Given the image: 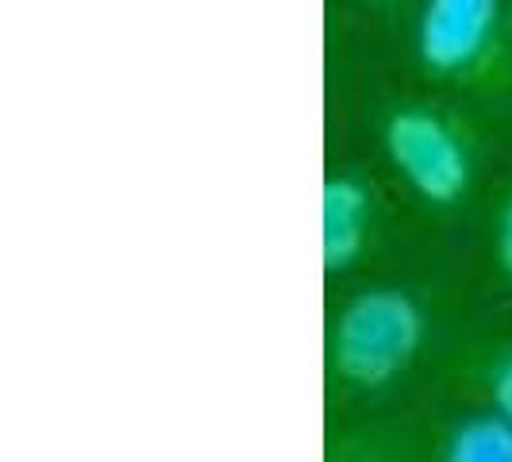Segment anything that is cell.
<instances>
[{
    "label": "cell",
    "instance_id": "cell-4",
    "mask_svg": "<svg viewBox=\"0 0 512 462\" xmlns=\"http://www.w3.org/2000/svg\"><path fill=\"white\" fill-rule=\"evenodd\" d=\"M324 270H347L355 266L366 247V224H370V193L355 178H328L324 181Z\"/></svg>",
    "mask_w": 512,
    "mask_h": 462
},
{
    "label": "cell",
    "instance_id": "cell-6",
    "mask_svg": "<svg viewBox=\"0 0 512 462\" xmlns=\"http://www.w3.org/2000/svg\"><path fill=\"white\" fill-rule=\"evenodd\" d=\"M497 266L512 282V193L501 205V216H497Z\"/></svg>",
    "mask_w": 512,
    "mask_h": 462
},
{
    "label": "cell",
    "instance_id": "cell-3",
    "mask_svg": "<svg viewBox=\"0 0 512 462\" xmlns=\"http://www.w3.org/2000/svg\"><path fill=\"white\" fill-rule=\"evenodd\" d=\"M497 0H424L416 24V54L432 74H462L489 47Z\"/></svg>",
    "mask_w": 512,
    "mask_h": 462
},
{
    "label": "cell",
    "instance_id": "cell-7",
    "mask_svg": "<svg viewBox=\"0 0 512 462\" xmlns=\"http://www.w3.org/2000/svg\"><path fill=\"white\" fill-rule=\"evenodd\" d=\"M493 405L512 420V355L493 370Z\"/></svg>",
    "mask_w": 512,
    "mask_h": 462
},
{
    "label": "cell",
    "instance_id": "cell-1",
    "mask_svg": "<svg viewBox=\"0 0 512 462\" xmlns=\"http://www.w3.org/2000/svg\"><path fill=\"white\" fill-rule=\"evenodd\" d=\"M424 343V312L401 289H366L339 308L332 328V370L355 389L389 385Z\"/></svg>",
    "mask_w": 512,
    "mask_h": 462
},
{
    "label": "cell",
    "instance_id": "cell-2",
    "mask_svg": "<svg viewBox=\"0 0 512 462\" xmlns=\"http://www.w3.org/2000/svg\"><path fill=\"white\" fill-rule=\"evenodd\" d=\"M385 154L409 189L428 205H455L470 189V154L428 108H397L382 128Z\"/></svg>",
    "mask_w": 512,
    "mask_h": 462
},
{
    "label": "cell",
    "instance_id": "cell-5",
    "mask_svg": "<svg viewBox=\"0 0 512 462\" xmlns=\"http://www.w3.org/2000/svg\"><path fill=\"white\" fill-rule=\"evenodd\" d=\"M451 462H512V420L505 412L497 416H474L459 424L447 439Z\"/></svg>",
    "mask_w": 512,
    "mask_h": 462
},
{
    "label": "cell",
    "instance_id": "cell-8",
    "mask_svg": "<svg viewBox=\"0 0 512 462\" xmlns=\"http://www.w3.org/2000/svg\"><path fill=\"white\" fill-rule=\"evenodd\" d=\"M370 4H389V0H370Z\"/></svg>",
    "mask_w": 512,
    "mask_h": 462
}]
</instances>
